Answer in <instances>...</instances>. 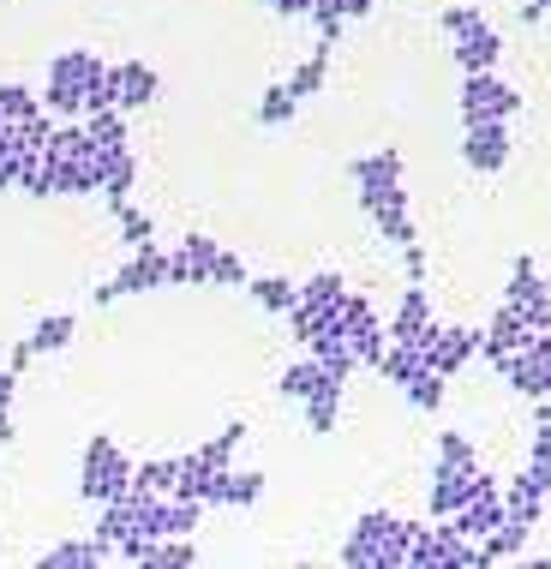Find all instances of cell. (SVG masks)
Segmentation results:
<instances>
[{"label":"cell","mask_w":551,"mask_h":569,"mask_svg":"<svg viewBox=\"0 0 551 569\" xmlns=\"http://www.w3.org/2000/svg\"><path fill=\"white\" fill-rule=\"evenodd\" d=\"M408 533H413L408 516L365 510L342 540V563L348 569H408Z\"/></svg>","instance_id":"obj_1"},{"label":"cell","mask_w":551,"mask_h":569,"mask_svg":"<svg viewBox=\"0 0 551 569\" xmlns=\"http://www.w3.org/2000/svg\"><path fill=\"white\" fill-rule=\"evenodd\" d=\"M132 468L138 461L120 450L109 432H90L84 438V461H79V498L84 503H120L132 491Z\"/></svg>","instance_id":"obj_2"},{"label":"cell","mask_w":551,"mask_h":569,"mask_svg":"<svg viewBox=\"0 0 551 569\" xmlns=\"http://www.w3.org/2000/svg\"><path fill=\"white\" fill-rule=\"evenodd\" d=\"M102 54L90 49H60L49 60V79H42V109H49L54 120H84V84L90 72H97Z\"/></svg>","instance_id":"obj_3"},{"label":"cell","mask_w":551,"mask_h":569,"mask_svg":"<svg viewBox=\"0 0 551 569\" xmlns=\"http://www.w3.org/2000/svg\"><path fill=\"white\" fill-rule=\"evenodd\" d=\"M455 109H462V127H492V120L522 114V90H515L510 79H498V72H462Z\"/></svg>","instance_id":"obj_4"},{"label":"cell","mask_w":551,"mask_h":569,"mask_svg":"<svg viewBox=\"0 0 551 569\" xmlns=\"http://www.w3.org/2000/svg\"><path fill=\"white\" fill-rule=\"evenodd\" d=\"M150 288H168V252H162L157 240H150V246H132V258H127V264H120L90 300H97V306H114V300H127V295H150Z\"/></svg>","instance_id":"obj_5"},{"label":"cell","mask_w":551,"mask_h":569,"mask_svg":"<svg viewBox=\"0 0 551 569\" xmlns=\"http://www.w3.org/2000/svg\"><path fill=\"white\" fill-rule=\"evenodd\" d=\"M498 366V378L510 383L515 396H528V402H545L551 396V330L545 336H533L528 348H515V353H503Z\"/></svg>","instance_id":"obj_6"},{"label":"cell","mask_w":551,"mask_h":569,"mask_svg":"<svg viewBox=\"0 0 551 569\" xmlns=\"http://www.w3.org/2000/svg\"><path fill=\"white\" fill-rule=\"evenodd\" d=\"M360 210L372 217V234H378V240H390L395 252L420 240V222H413V210H408V192H402V187H390V192H360Z\"/></svg>","instance_id":"obj_7"},{"label":"cell","mask_w":551,"mask_h":569,"mask_svg":"<svg viewBox=\"0 0 551 569\" xmlns=\"http://www.w3.org/2000/svg\"><path fill=\"white\" fill-rule=\"evenodd\" d=\"M503 300H510L515 312L528 318L533 336H545V330H551V288H545V276H540V264H533L528 252L510 264V288H503Z\"/></svg>","instance_id":"obj_8"},{"label":"cell","mask_w":551,"mask_h":569,"mask_svg":"<svg viewBox=\"0 0 551 569\" xmlns=\"http://www.w3.org/2000/svg\"><path fill=\"white\" fill-rule=\"evenodd\" d=\"M515 157V138H510V120H492V127H462V162L473 174H503Z\"/></svg>","instance_id":"obj_9"},{"label":"cell","mask_w":551,"mask_h":569,"mask_svg":"<svg viewBox=\"0 0 551 569\" xmlns=\"http://www.w3.org/2000/svg\"><path fill=\"white\" fill-rule=\"evenodd\" d=\"M264 473L258 468H234V461H228V468H217L210 473V486H204V510H252L258 498H264Z\"/></svg>","instance_id":"obj_10"},{"label":"cell","mask_w":551,"mask_h":569,"mask_svg":"<svg viewBox=\"0 0 551 569\" xmlns=\"http://www.w3.org/2000/svg\"><path fill=\"white\" fill-rule=\"evenodd\" d=\"M503 516H510V510H503V480H498V473H480V486L468 491V503H462L450 521H455L462 533H473V540H485V533H492Z\"/></svg>","instance_id":"obj_11"},{"label":"cell","mask_w":551,"mask_h":569,"mask_svg":"<svg viewBox=\"0 0 551 569\" xmlns=\"http://www.w3.org/2000/svg\"><path fill=\"white\" fill-rule=\"evenodd\" d=\"M222 240L210 234H187L168 252V288H210V258H217Z\"/></svg>","instance_id":"obj_12"},{"label":"cell","mask_w":551,"mask_h":569,"mask_svg":"<svg viewBox=\"0 0 551 569\" xmlns=\"http://www.w3.org/2000/svg\"><path fill=\"white\" fill-rule=\"evenodd\" d=\"M72 336H79V318H72V312L37 318V325H30V336H24L19 348H12V360H7V366H12V372H24V366L37 360V353H60V348L72 342Z\"/></svg>","instance_id":"obj_13"},{"label":"cell","mask_w":551,"mask_h":569,"mask_svg":"<svg viewBox=\"0 0 551 569\" xmlns=\"http://www.w3.org/2000/svg\"><path fill=\"white\" fill-rule=\"evenodd\" d=\"M157 90H162V79H157V67H150V60H120V67H114V109L120 114L150 109V102H157Z\"/></svg>","instance_id":"obj_14"},{"label":"cell","mask_w":551,"mask_h":569,"mask_svg":"<svg viewBox=\"0 0 551 569\" xmlns=\"http://www.w3.org/2000/svg\"><path fill=\"white\" fill-rule=\"evenodd\" d=\"M528 342H533V325L515 312L510 300H503L498 312H492V325L480 330V353H485V360H503V353H515V348H528Z\"/></svg>","instance_id":"obj_15"},{"label":"cell","mask_w":551,"mask_h":569,"mask_svg":"<svg viewBox=\"0 0 551 569\" xmlns=\"http://www.w3.org/2000/svg\"><path fill=\"white\" fill-rule=\"evenodd\" d=\"M480 353V330H468V325H450V330H438V342L432 353H425V366H432L438 378H455L462 366Z\"/></svg>","instance_id":"obj_16"},{"label":"cell","mask_w":551,"mask_h":569,"mask_svg":"<svg viewBox=\"0 0 551 569\" xmlns=\"http://www.w3.org/2000/svg\"><path fill=\"white\" fill-rule=\"evenodd\" d=\"M480 473H485V468H438V461H432V516L443 521V516L462 510L468 491L480 486Z\"/></svg>","instance_id":"obj_17"},{"label":"cell","mask_w":551,"mask_h":569,"mask_svg":"<svg viewBox=\"0 0 551 569\" xmlns=\"http://www.w3.org/2000/svg\"><path fill=\"white\" fill-rule=\"evenodd\" d=\"M455 67L462 72H498V60H503V37L492 24H480V30H468V37H455Z\"/></svg>","instance_id":"obj_18"},{"label":"cell","mask_w":551,"mask_h":569,"mask_svg":"<svg viewBox=\"0 0 551 569\" xmlns=\"http://www.w3.org/2000/svg\"><path fill=\"white\" fill-rule=\"evenodd\" d=\"M348 174H354L360 192H390V187H402V150H372V157H354Z\"/></svg>","instance_id":"obj_19"},{"label":"cell","mask_w":551,"mask_h":569,"mask_svg":"<svg viewBox=\"0 0 551 569\" xmlns=\"http://www.w3.org/2000/svg\"><path fill=\"white\" fill-rule=\"evenodd\" d=\"M109 558H114V551L102 546L97 533H90V540H60V546H49V551L37 558V569H102Z\"/></svg>","instance_id":"obj_20"},{"label":"cell","mask_w":551,"mask_h":569,"mask_svg":"<svg viewBox=\"0 0 551 569\" xmlns=\"http://www.w3.org/2000/svg\"><path fill=\"white\" fill-rule=\"evenodd\" d=\"M342 390H348V378H324L312 396H305V432H318V438H330L335 432V420H342Z\"/></svg>","instance_id":"obj_21"},{"label":"cell","mask_w":551,"mask_h":569,"mask_svg":"<svg viewBox=\"0 0 551 569\" xmlns=\"http://www.w3.org/2000/svg\"><path fill=\"white\" fill-rule=\"evenodd\" d=\"M132 187H138V150L127 144V150H109V174H102V204H127L132 198Z\"/></svg>","instance_id":"obj_22"},{"label":"cell","mask_w":551,"mask_h":569,"mask_svg":"<svg viewBox=\"0 0 551 569\" xmlns=\"http://www.w3.org/2000/svg\"><path fill=\"white\" fill-rule=\"evenodd\" d=\"M545 503H551V498H545V491H540V486H533V480H528V468H522V473H515V480H510V486H503V510H510V516H522V521H533V528H540V516H545Z\"/></svg>","instance_id":"obj_23"},{"label":"cell","mask_w":551,"mask_h":569,"mask_svg":"<svg viewBox=\"0 0 551 569\" xmlns=\"http://www.w3.org/2000/svg\"><path fill=\"white\" fill-rule=\"evenodd\" d=\"M210 473H217V461H210L204 450H187V456H174V498H204Z\"/></svg>","instance_id":"obj_24"},{"label":"cell","mask_w":551,"mask_h":569,"mask_svg":"<svg viewBox=\"0 0 551 569\" xmlns=\"http://www.w3.org/2000/svg\"><path fill=\"white\" fill-rule=\"evenodd\" d=\"M324 79H330V49H324V42H318V49L305 54V60H300L294 72H288V90H294L300 102H312L318 90H324Z\"/></svg>","instance_id":"obj_25"},{"label":"cell","mask_w":551,"mask_h":569,"mask_svg":"<svg viewBox=\"0 0 551 569\" xmlns=\"http://www.w3.org/2000/svg\"><path fill=\"white\" fill-rule=\"evenodd\" d=\"M84 132H90V144H97V150H127V144H132L127 114H120V109H97V114H84Z\"/></svg>","instance_id":"obj_26"},{"label":"cell","mask_w":551,"mask_h":569,"mask_svg":"<svg viewBox=\"0 0 551 569\" xmlns=\"http://www.w3.org/2000/svg\"><path fill=\"white\" fill-rule=\"evenodd\" d=\"M247 295L264 306V312H294V300H300V282H288V276H252L247 282Z\"/></svg>","instance_id":"obj_27"},{"label":"cell","mask_w":551,"mask_h":569,"mask_svg":"<svg viewBox=\"0 0 551 569\" xmlns=\"http://www.w3.org/2000/svg\"><path fill=\"white\" fill-rule=\"evenodd\" d=\"M324 378H335V372H324V366H318L312 353H305V360H294V366H288L282 378H276V390H282L288 402H305V396H312V390H318V383H324Z\"/></svg>","instance_id":"obj_28"},{"label":"cell","mask_w":551,"mask_h":569,"mask_svg":"<svg viewBox=\"0 0 551 569\" xmlns=\"http://www.w3.org/2000/svg\"><path fill=\"white\" fill-rule=\"evenodd\" d=\"M402 396H408V408L438 413V408H443V396H450V378H438L432 366H425V372H413V378L402 383Z\"/></svg>","instance_id":"obj_29"},{"label":"cell","mask_w":551,"mask_h":569,"mask_svg":"<svg viewBox=\"0 0 551 569\" xmlns=\"http://www.w3.org/2000/svg\"><path fill=\"white\" fill-rule=\"evenodd\" d=\"M192 563H198L192 533H180V540H150V551H144V569H192Z\"/></svg>","instance_id":"obj_30"},{"label":"cell","mask_w":551,"mask_h":569,"mask_svg":"<svg viewBox=\"0 0 551 569\" xmlns=\"http://www.w3.org/2000/svg\"><path fill=\"white\" fill-rule=\"evenodd\" d=\"M132 491H157V498H174V456L138 461V468H132Z\"/></svg>","instance_id":"obj_31"},{"label":"cell","mask_w":551,"mask_h":569,"mask_svg":"<svg viewBox=\"0 0 551 569\" xmlns=\"http://www.w3.org/2000/svg\"><path fill=\"white\" fill-rule=\"evenodd\" d=\"M42 114V97L30 84H0V120L19 127V120H37Z\"/></svg>","instance_id":"obj_32"},{"label":"cell","mask_w":551,"mask_h":569,"mask_svg":"<svg viewBox=\"0 0 551 569\" xmlns=\"http://www.w3.org/2000/svg\"><path fill=\"white\" fill-rule=\"evenodd\" d=\"M342 295H348L342 270H318V276H305V282H300V300L294 306H335Z\"/></svg>","instance_id":"obj_33"},{"label":"cell","mask_w":551,"mask_h":569,"mask_svg":"<svg viewBox=\"0 0 551 569\" xmlns=\"http://www.w3.org/2000/svg\"><path fill=\"white\" fill-rule=\"evenodd\" d=\"M294 109H300V97L288 84H270L264 97H258V127H288L294 120Z\"/></svg>","instance_id":"obj_34"},{"label":"cell","mask_w":551,"mask_h":569,"mask_svg":"<svg viewBox=\"0 0 551 569\" xmlns=\"http://www.w3.org/2000/svg\"><path fill=\"white\" fill-rule=\"evenodd\" d=\"M247 282H252L247 258H240L234 246H217V258H210V288H247Z\"/></svg>","instance_id":"obj_35"},{"label":"cell","mask_w":551,"mask_h":569,"mask_svg":"<svg viewBox=\"0 0 551 569\" xmlns=\"http://www.w3.org/2000/svg\"><path fill=\"white\" fill-rule=\"evenodd\" d=\"M438 468H480L473 438L468 432H438Z\"/></svg>","instance_id":"obj_36"},{"label":"cell","mask_w":551,"mask_h":569,"mask_svg":"<svg viewBox=\"0 0 551 569\" xmlns=\"http://www.w3.org/2000/svg\"><path fill=\"white\" fill-rule=\"evenodd\" d=\"M114 222H120V240H127V246H150V240H157V222H150L132 198H127V204H114Z\"/></svg>","instance_id":"obj_37"},{"label":"cell","mask_w":551,"mask_h":569,"mask_svg":"<svg viewBox=\"0 0 551 569\" xmlns=\"http://www.w3.org/2000/svg\"><path fill=\"white\" fill-rule=\"evenodd\" d=\"M240 443H247V426H240V420H228L222 432L210 438V443H198V450H204L210 461H217V468H228V461H234V450H240Z\"/></svg>","instance_id":"obj_38"},{"label":"cell","mask_w":551,"mask_h":569,"mask_svg":"<svg viewBox=\"0 0 551 569\" xmlns=\"http://www.w3.org/2000/svg\"><path fill=\"white\" fill-rule=\"evenodd\" d=\"M480 24H485V12H480V7H443V12H438V30H443L450 42H455V37H468V30H480Z\"/></svg>","instance_id":"obj_39"},{"label":"cell","mask_w":551,"mask_h":569,"mask_svg":"<svg viewBox=\"0 0 551 569\" xmlns=\"http://www.w3.org/2000/svg\"><path fill=\"white\" fill-rule=\"evenodd\" d=\"M402 270H408V282H425V246L420 240L402 246Z\"/></svg>","instance_id":"obj_40"},{"label":"cell","mask_w":551,"mask_h":569,"mask_svg":"<svg viewBox=\"0 0 551 569\" xmlns=\"http://www.w3.org/2000/svg\"><path fill=\"white\" fill-rule=\"evenodd\" d=\"M528 480L551 498V456H528Z\"/></svg>","instance_id":"obj_41"},{"label":"cell","mask_w":551,"mask_h":569,"mask_svg":"<svg viewBox=\"0 0 551 569\" xmlns=\"http://www.w3.org/2000/svg\"><path fill=\"white\" fill-rule=\"evenodd\" d=\"M19 162L24 157H12V150L0 157V192H19Z\"/></svg>","instance_id":"obj_42"},{"label":"cell","mask_w":551,"mask_h":569,"mask_svg":"<svg viewBox=\"0 0 551 569\" xmlns=\"http://www.w3.org/2000/svg\"><path fill=\"white\" fill-rule=\"evenodd\" d=\"M12 396H19V372L0 366V413H12Z\"/></svg>","instance_id":"obj_43"},{"label":"cell","mask_w":551,"mask_h":569,"mask_svg":"<svg viewBox=\"0 0 551 569\" xmlns=\"http://www.w3.org/2000/svg\"><path fill=\"white\" fill-rule=\"evenodd\" d=\"M372 7H378V0H348V24H354V19H372Z\"/></svg>","instance_id":"obj_44"},{"label":"cell","mask_w":551,"mask_h":569,"mask_svg":"<svg viewBox=\"0 0 551 569\" xmlns=\"http://www.w3.org/2000/svg\"><path fill=\"white\" fill-rule=\"evenodd\" d=\"M0 443H19V426H12V413H0Z\"/></svg>","instance_id":"obj_45"},{"label":"cell","mask_w":551,"mask_h":569,"mask_svg":"<svg viewBox=\"0 0 551 569\" xmlns=\"http://www.w3.org/2000/svg\"><path fill=\"white\" fill-rule=\"evenodd\" d=\"M7 150H12V127L0 120V157H7ZM12 157H19V150H12Z\"/></svg>","instance_id":"obj_46"},{"label":"cell","mask_w":551,"mask_h":569,"mask_svg":"<svg viewBox=\"0 0 551 569\" xmlns=\"http://www.w3.org/2000/svg\"><path fill=\"white\" fill-rule=\"evenodd\" d=\"M528 7H533V12H540V19H551V0H528Z\"/></svg>","instance_id":"obj_47"}]
</instances>
